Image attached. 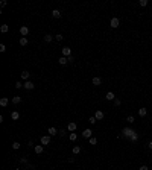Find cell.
I'll return each mask as SVG.
<instances>
[{
    "mask_svg": "<svg viewBox=\"0 0 152 170\" xmlns=\"http://www.w3.org/2000/svg\"><path fill=\"white\" fill-rule=\"evenodd\" d=\"M114 99H116L114 93H111V91H110V93H106V100H114Z\"/></svg>",
    "mask_w": 152,
    "mask_h": 170,
    "instance_id": "cell-21",
    "label": "cell"
},
{
    "mask_svg": "<svg viewBox=\"0 0 152 170\" xmlns=\"http://www.w3.org/2000/svg\"><path fill=\"white\" fill-rule=\"evenodd\" d=\"M110 24H111V27H119V24H120V20H119L117 17H114V18H111V21H110Z\"/></svg>",
    "mask_w": 152,
    "mask_h": 170,
    "instance_id": "cell-5",
    "label": "cell"
},
{
    "mask_svg": "<svg viewBox=\"0 0 152 170\" xmlns=\"http://www.w3.org/2000/svg\"><path fill=\"white\" fill-rule=\"evenodd\" d=\"M138 170H149V167H147V165H142V167L138 169Z\"/></svg>",
    "mask_w": 152,
    "mask_h": 170,
    "instance_id": "cell-36",
    "label": "cell"
},
{
    "mask_svg": "<svg viewBox=\"0 0 152 170\" xmlns=\"http://www.w3.org/2000/svg\"><path fill=\"white\" fill-rule=\"evenodd\" d=\"M146 114H147V109H146V108H140V109H138V115H140V117H145Z\"/></svg>",
    "mask_w": 152,
    "mask_h": 170,
    "instance_id": "cell-18",
    "label": "cell"
},
{
    "mask_svg": "<svg viewBox=\"0 0 152 170\" xmlns=\"http://www.w3.org/2000/svg\"><path fill=\"white\" fill-rule=\"evenodd\" d=\"M21 87H24V84H21V81H18V82H15V88L17 90H20Z\"/></svg>",
    "mask_w": 152,
    "mask_h": 170,
    "instance_id": "cell-28",
    "label": "cell"
},
{
    "mask_svg": "<svg viewBox=\"0 0 152 170\" xmlns=\"http://www.w3.org/2000/svg\"><path fill=\"white\" fill-rule=\"evenodd\" d=\"M76 128H78L76 123H75V122H70V123L67 125V131H68V132H75V131H76Z\"/></svg>",
    "mask_w": 152,
    "mask_h": 170,
    "instance_id": "cell-4",
    "label": "cell"
},
{
    "mask_svg": "<svg viewBox=\"0 0 152 170\" xmlns=\"http://www.w3.org/2000/svg\"><path fill=\"white\" fill-rule=\"evenodd\" d=\"M8 31H9V26H8V24H2V26H0V32H2V34H6Z\"/></svg>",
    "mask_w": 152,
    "mask_h": 170,
    "instance_id": "cell-16",
    "label": "cell"
},
{
    "mask_svg": "<svg viewBox=\"0 0 152 170\" xmlns=\"http://www.w3.org/2000/svg\"><path fill=\"white\" fill-rule=\"evenodd\" d=\"M79 152H81V146H75V147H73V153H75V155H78Z\"/></svg>",
    "mask_w": 152,
    "mask_h": 170,
    "instance_id": "cell-26",
    "label": "cell"
},
{
    "mask_svg": "<svg viewBox=\"0 0 152 170\" xmlns=\"http://www.w3.org/2000/svg\"><path fill=\"white\" fill-rule=\"evenodd\" d=\"M151 170H152V169H151Z\"/></svg>",
    "mask_w": 152,
    "mask_h": 170,
    "instance_id": "cell-40",
    "label": "cell"
},
{
    "mask_svg": "<svg viewBox=\"0 0 152 170\" xmlns=\"http://www.w3.org/2000/svg\"><path fill=\"white\" fill-rule=\"evenodd\" d=\"M50 143V135H43L41 137V146H47Z\"/></svg>",
    "mask_w": 152,
    "mask_h": 170,
    "instance_id": "cell-3",
    "label": "cell"
},
{
    "mask_svg": "<svg viewBox=\"0 0 152 170\" xmlns=\"http://www.w3.org/2000/svg\"><path fill=\"white\" fill-rule=\"evenodd\" d=\"M29 76H31L29 72H26V70H24V72H21V79H23V81H29Z\"/></svg>",
    "mask_w": 152,
    "mask_h": 170,
    "instance_id": "cell-13",
    "label": "cell"
},
{
    "mask_svg": "<svg viewBox=\"0 0 152 170\" xmlns=\"http://www.w3.org/2000/svg\"><path fill=\"white\" fill-rule=\"evenodd\" d=\"M20 102H21V97H20V96H14V97H12V103H14V105H18Z\"/></svg>",
    "mask_w": 152,
    "mask_h": 170,
    "instance_id": "cell-19",
    "label": "cell"
},
{
    "mask_svg": "<svg viewBox=\"0 0 152 170\" xmlns=\"http://www.w3.org/2000/svg\"><path fill=\"white\" fill-rule=\"evenodd\" d=\"M147 146H149V149H152V141H149V144H147Z\"/></svg>",
    "mask_w": 152,
    "mask_h": 170,
    "instance_id": "cell-38",
    "label": "cell"
},
{
    "mask_svg": "<svg viewBox=\"0 0 152 170\" xmlns=\"http://www.w3.org/2000/svg\"><path fill=\"white\" fill-rule=\"evenodd\" d=\"M63 38H64V36L61 35V34H58V35H55V40H56V41H63Z\"/></svg>",
    "mask_w": 152,
    "mask_h": 170,
    "instance_id": "cell-33",
    "label": "cell"
},
{
    "mask_svg": "<svg viewBox=\"0 0 152 170\" xmlns=\"http://www.w3.org/2000/svg\"><path fill=\"white\" fill-rule=\"evenodd\" d=\"M94 117H96V120H104L105 117V114H104V111H100V109H97L96 113H94Z\"/></svg>",
    "mask_w": 152,
    "mask_h": 170,
    "instance_id": "cell-6",
    "label": "cell"
},
{
    "mask_svg": "<svg viewBox=\"0 0 152 170\" xmlns=\"http://www.w3.org/2000/svg\"><path fill=\"white\" fill-rule=\"evenodd\" d=\"M32 170H35V169H32Z\"/></svg>",
    "mask_w": 152,
    "mask_h": 170,
    "instance_id": "cell-39",
    "label": "cell"
},
{
    "mask_svg": "<svg viewBox=\"0 0 152 170\" xmlns=\"http://www.w3.org/2000/svg\"><path fill=\"white\" fill-rule=\"evenodd\" d=\"M76 138H78V135L73 134V132H70V141H76Z\"/></svg>",
    "mask_w": 152,
    "mask_h": 170,
    "instance_id": "cell-29",
    "label": "cell"
},
{
    "mask_svg": "<svg viewBox=\"0 0 152 170\" xmlns=\"http://www.w3.org/2000/svg\"><path fill=\"white\" fill-rule=\"evenodd\" d=\"M88 122L91 123V125H94V123L97 122V120H96V117H94V115H93V117H90V118H88Z\"/></svg>",
    "mask_w": 152,
    "mask_h": 170,
    "instance_id": "cell-32",
    "label": "cell"
},
{
    "mask_svg": "<svg viewBox=\"0 0 152 170\" xmlns=\"http://www.w3.org/2000/svg\"><path fill=\"white\" fill-rule=\"evenodd\" d=\"M61 52H63V56H65V58H70L72 56V49L70 47H63V49H61Z\"/></svg>",
    "mask_w": 152,
    "mask_h": 170,
    "instance_id": "cell-2",
    "label": "cell"
},
{
    "mask_svg": "<svg viewBox=\"0 0 152 170\" xmlns=\"http://www.w3.org/2000/svg\"><path fill=\"white\" fill-rule=\"evenodd\" d=\"M58 134H59V137H65V135H67V132H65V129H59Z\"/></svg>",
    "mask_w": 152,
    "mask_h": 170,
    "instance_id": "cell-31",
    "label": "cell"
},
{
    "mask_svg": "<svg viewBox=\"0 0 152 170\" xmlns=\"http://www.w3.org/2000/svg\"><path fill=\"white\" fill-rule=\"evenodd\" d=\"M88 141H90V144H93V146H96V144H97V138H96V137H91V138H90Z\"/></svg>",
    "mask_w": 152,
    "mask_h": 170,
    "instance_id": "cell-23",
    "label": "cell"
},
{
    "mask_svg": "<svg viewBox=\"0 0 152 170\" xmlns=\"http://www.w3.org/2000/svg\"><path fill=\"white\" fill-rule=\"evenodd\" d=\"M8 103H9V99H8V97H2V99H0V106L5 108V106H8Z\"/></svg>",
    "mask_w": 152,
    "mask_h": 170,
    "instance_id": "cell-11",
    "label": "cell"
},
{
    "mask_svg": "<svg viewBox=\"0 0 152 170\" xmlns=\"http://www.w3.org/2000/svg\"><path fill=\"white\" fill-rule=\"evenodd\" d=\"M91 82H93V85H94V87H99V85L102 84V79L96 76V77H93V81H91Z\"/></svg>",
    "mask_w": 152,
    "mask_h": 170,
    "instance_id": "cell-12",
    "label": "cell"
},
{
    "mask_svg": "<svg viewBox=\"0 0 152 170\" xmlns=\"http://www.w3.org/2000/svg\"><path fill=\"white\" fill-rule=\"evenodd\" d=\"M58 62H59L61 65H65V64L68 62V58H65V56H61L59 59H58Z\"/></svg>",
    "mask_w": 152,
    "mask_h": 170,
    "instance_id": "cell-15",
    "label": "cell"
},
{
    "mask_svg": "<svg viewBox=\"0 0 152 170\" xmlns=\"http://www.w3.org/2000/svg\"><path fill=\"white\" fill-rule=\"evenodd\" d=\"M138 5H140L142 8H145V6L147 5V0H140V2H138Z\"/></svg>",
    "mask_w": 152,
    "mask_h": 170,
    "instance_id": "cell-30",
    "label": "cell"
},
{
    "mask_svg": "<svg viewBox=\"0 0 152 170\" xmlns=\"http://www.w3.org/2000/svg\"><path fill=\"white\" fill-rule=\"evenodd\" d=\"M91 135H93V131L91 129H85L84 132H82V137H84V138H91Z\"/></svg>",
    "mask_w": 152,
    "mask_h": 170,
    "instance_id": "cell-7",
    "label": "cell"
},
{
    "mask_svg": "<svg viewBox=\"0 0 152 170\" xmlns=\"http://www.w3.org/2000/svg\"><path fill=\"white\" fill-rule=\"evenodd\" d=\"M11 118L12 120H18L20 118V113H18V111H14V113L11 114Z\"/></svg>",
    "mask_w": 152,
    "mask_h": 170,
    "instance_id": "cell-20",
    "label": "cell"
},
{
    "mask_svg": "<svg viewBox=\"0 0 152 170\" xmlns=\"http://www.w3.org/2000/svg\"><path fill=\"white\" fill-rule=\"evenodd\" d=\"M20 146H21V144H20L18 141H14V143H12V149H15V150H17V149H20Z\"/></svg>",
    "mask_w": 152,
    "mask_h": 170,
    "instance_id": "cell-24",
    "label": "cell"
},
{
    "mask_svg": "<svg viewBox=\"0 0 152 170\" xmlns=\"http://www.w3.org/2000/svg\"><path fill=\"white\" fill-rule=\"evenodd\" d=\"M34 82H32V81H26V82H24V88H26V90H34Z\"/></svg>",
    "mask_w": 152,
    "mask_h": 170,
    "instance_id": "cell-9",
    "label": "cell"
},
{
    "mask_svg": "<svg viewBox=\"0 0 152 170\" xmlns=\"http://www.w3.org/2000/svg\"><path fill=\"white\" fill-rule=\"evenodd\" d=\"M52 40H53V36H52V35H49V34H47L46 36H44V41H46V43H50Z\"/></svg>",
    "mask_w": 152,
    "mask_h": 170,
    "instance_id": "cell-25",
    "label": "cell"
},
{
    "mask_svg": "<svg viewBox=\"0 0 152 170\" xmlns=\"http://www.w3.org/2000/svg\"><path fill=\"white\" fill-rule=\"evenodd\" d=\"M122 134H123L125 138H129L132 143H135V141L138 140V134H137L134 129H131V128H125V129L122 131Z\"/></svg>",
    "mask_w": 152,
    "mask_h": 170,
    "instance_id": "cell-1",
    "label": "cell"
},
{
    "mask_svg": "<svg viewBox=\"0 0 152 170\" xmlns=\"http://www.w3.org/2000/svg\"><path fill=\"white\" fill-rule=\"evenodd\" d=\"M52 17H53V18H59V17H61V11H59V9H53V11H52Z\"/></svg>",
    "mask_w": 152,
    "mask_h": 170,
    "instance_id": "cell-14",
    "label": "cell"
},
{
    "mask_svg": "<svg viewBox=\"0 0 152 170\" xmlns=\"http://www.w3.org/2000/svg\"><path fill=\"white\" fill-rule=\"evenodd\" d=\"M113 103H114L116 106H120V105H122V100H120V99H114V100H113Z\"/></svg>",
    "mask_w": 152,
    "mask_h": 170,
    "instance_id": "cell-27",
    "label": "cell"
},
{
    "mask_svg": "<svg viewBox=\"0 0 152 170\" xmlns=\"http://www.w3.org/2000/svg\"><path fill=\"white\" fill-rule=\"evenodd\" d=\"M20 34H21V36H26L27 34H29V27H27V26H21V27H20Z\"/></svg>",
    "mask_w": 152,
    "mask_h": 170,
    "instance_id": "cell-8",
    "label": "cell"
},
{
    "mask_svg": "<svg viewBox=\"0 0 152 170\" xmlns=\"http://www.w3.org/2000/svg\"><path fill=\"white\" fill-rule=\"evenodd\" d=\"M34 152L37 153V155H41V153L44 152V146H35L34 147Z\"/></svg>",
    "mask_w": 152,
    "mask_h": 170,
    "instance_id": "cell-10",
    "label": "cell"
},
{
    "mask_svg": "<svg viewBox=\"0 0 152 170\" xmlns=\"http://www.w3.org/2000/svg\"><path fill=\"white\" fill-rule=\"evenodd\" d=\"M6 50V46L5 44H0V52H5Z\"/></svg>",
    "mask_w": 152,
    "mask_h": 170,
    "instance_id": "cell-35",
    "label": "cell"
},
{
    "mask_svg": "<svg viewBox=\"0 0 152 170\" xmlns=\"http://www.w3.org/2000/svg\"><path fill=\"white\" fill-rule=\"evenodd\" d=\"M21 164H27V160L26 158H21Z\"/></svg>",
    "mask_w": 152,
    "mask_h": 170,
    "instance_id": "cell-37",
    "label": "cell"
},
{
    "mask_svg": "<svg viewBox=\"0 0 152 170\" xmlns=\"http://www.w3.org/2000/svg\"><path fill=\"white\" fill-rule=\"evenodd\" d=\"M126 122H129V123H134V117H132V115H128V117H126Z\"/></svg>",
    "mask_w": 152,
    "mask_h": 170,
    "instance_id": "cell-34",
    "label": "cell"
},
{
    "mask_svg": "<svg viewBox=\"0 0 152 170\" xmlns=\"http://www.w3.org/2000/svg\"><path fill=\"white\" fill-rule=\"evenodd\" d=\"M47 132H49V135H56V134H58V129L52 126V128H49V131H47Z\"/></svg>",
    "mask_w": 152,
    "mask_h": 170,
    "instance_id": "cell-17",
    "label": "cell"
},
{
    "mask_svg": "<svg viewBox=\"0 0 152 170\" xmlns=\"http://www.w3.org/2000/svg\"><path fill=\"white\" fill-rule=\"evenodd\" d=\"M20 46H27V38L26 36H21V38H20Z\"/></svg>",
    "mask_w": 152,
    "mask_h": 170,
    "instance_id": "cell-22",
    "label": "cell"
}]
</instances>
